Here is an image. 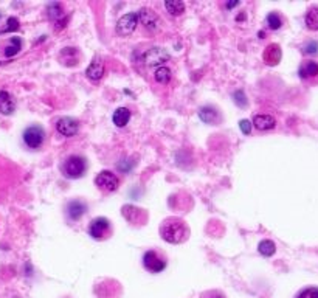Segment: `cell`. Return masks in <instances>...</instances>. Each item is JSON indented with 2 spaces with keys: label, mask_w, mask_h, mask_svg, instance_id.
Listing matches in <instances>:
<instances>
[{
  "label": "cell",
  "mask_w": 318,
  "mask_h": 298,
  "mask_svg": "<svg viewBox=\"0 0 318 298\" xmlns=\"http://www.w3.org/2000/svg\"><path fill=\"white\" fill-rule=\"evenodd\" d=\"M160 236L169 244H182L189 236L186 222L180 217H168L160 226Z\"/></svg>",
  "instance_id": "obj_1"
},
{
  "label": "cell",
  "mask_w": 318,
  "mask_h": 298,
  "mask_svg": "<svg viewBox=\"0 0 318 298\" xmlns=\"http://www.w3.org/2000/svg\"><path fill=\"white\" fill-rule=\"evenodd\" d=\"M87 169V163L86 159L81 156H70L65 159V162L62 163V172L64 176L68 179H80L83 177V174Z\"/></svg>",
  "instance_id": "obj_2"
},
{
  "label": "cell",
  "mask_w": 318,
  "mask_h": 298,
  "mask_svg": "<svg viewBox=\"0 0 318 298\" xmlns=\"http://www.w3.org/2000/svg\"><path fill=\"white\" fill-rule=\"evenodd\" d=\"M143 266L146 270H149L152 273H160L166 267V258L163 253L157 250H148L143 255Z\"/></svg>",
  "instance_id": "obj_3"
},
{
  "label": "cell",
  "mask_w": 318,
  "mask_h": 298,
  "mask_svg": "<svg viewBox=\"0 0 318 298\" xmlns=\"http://www.w3.org/2000/svg\"><path fill=\"white\" fill-rule=\"evenodd\" d=\"M110 232H112L110 222L106 217H95L89 226V235L98 241H103V239L109 238Z\"/></svg>",
  "instance_id": "obj_4"
},
{
  "label": "cell",
  "mask_w": 318,
  "mask_h": 298,
  "mask_svg": "<svg viewBox=\"0 0 318 298\" xmlns=\"http://www.w3.org/2000/svg\"><path fill=\"white\" fill-rule=\"evenodd\" d=\"M95 185L104 193H113L120 187V179L112 171H101L95 177Z\"/></svg>",
  "instance_id": "obj_5"
},
{
  "label": "cell",
  "mask_w": 318,
  "mask_h": 298,
  "mask_svg": "<svg viewBox=\"0 0 318 298\" xmlns=\"http://www.w3.org/2000/svg\"><path fill=\"white\" fill-rule=\"evenodd\" d=\"M171 59V55L166 52L165 48H160V47H152L149 48L148 52L144 53L143 56V61L144 64L148 65V67H163L162 64L168 62Z\"/></svg>",
  "instance_id": "obj_6"
},
{
  "label": "cell",
  "mask_w": 318,
  "mask_h": 298,
  "mask_svg": "<svg viewBox=\"0 0 318 298\" xmlns=\"http://www.w3.org/2000/svg\"><path fill=\"white\" fill-rule=\"evenodd\" d=\"M56 131L62 137H75L80 131V121L71 117H62L56 121Z\"/></svg>",
  "instance_id": "obj_7"
},
{
  "label": "cell",
  "mask_w": 318,
  "mask_h": 298,
  "mask_svg": "<svg viewBox=\"0 0 318 298\" xmlns=\"http://www.w3.org/2000/svg\"><path fill=\"white\" fill-rule=\"evenodd\" d=\"M138 23L137 13H128L116 22V34L118 36H129L135 31Z\"/></svg>",
  "instance_id": "obj_8"
},
{
  "label": "cell",
  "mask_w": 318,
  "mask_h": 298,
  "mask_svg": "<svg viewBox=\"0 0 318 298\" xmlns=\"http://www.w3.org/2000/svg\"><path fill=\"white\" fill-rule=\"evenodd\" d=\"M45 131L41 126H30L23 132V143L31 149H37L44 144Z\"/></svg>",
  "instance_id": "obj_9"
},
{
  "label": "cell",
  "mask_w": 318,
  "mask_h": 298,
  "mask_svg": "<svg viewBox=\"0 0 318 298\" xmlns=\"http://www.w3.org/2000/svg\"><path fill=\"white\" fill-rule=\"evenodd\" d=\"M138 20L141 25L149 31H157L160 28V17L151 8H141L138 13Z\"/></svg>",
  "instance_id": "obj_10"
},
{
  "label": "cell",
  "mask_w": 318,
  "mask_h": 298,
  "mask_svg": "<svg viewBox=\"0 0 318 298\" xmlns=\"http://www.w3.org/2000/svg\"><path fill=\"white\" fill-rule=\"evenodd\" d=\"M253 126L258 131H270V129H273L276 126V120H275V117L267 115V114L256 115L253 118Z\"/></svg>",
  "instance_id": "obj_11"
},
{
  "label": "cell",
  "mask_w": 318,
  "mask_h": 298,
  "mask_svg": "<svg viewBox=\"0 0 318 298\" xmlns=\"http://www.w3.org/2000/svg\"><path fill=\"white\" fill-rule=\"evenodd\" d=\"M16 110V101L10 92L2 90L0 92V114L2 115H11Z\"/></svg>",
  "instance_id": "obj_12"
},
{
  "label": "cell",
  "mask_w": 318,
  "mask_h": 298,
  "mask_svg": "<svg viewBox=\"0 0 318 298\" xmlns=\"http://www.w3.org/2000/svg\"><path fill=\"white\" fill-rule=\"evenodd\" d=\"M199 118L207 124H216L221 120V115H219V110L214 106H204L199 110Z\"/></svg>",
  "instance_id": "obj_13"
},
{
  "label": "cell",
  "mask_w": 318,
  "mask_h": 298,
  "mask_svg": "<svg viewBox=\"0 0 318 298\" xmlns=\"http://www.w3.org/2000/svg\"><path fill=\"white\" fill-rule=\"evenodd\" d=\"M86 210H87V205L84 202H81V201H71L67 205V214H68V217L71 220L81 219V216L86 213Z\"/></svg>",
  "instance_id": "obj_14"
},
{
  "label": "cell",
  "mask_w": 318,
  "mask_h": 298,
  "mask_svg": "<svg viewBox=\"0 0 318 298\" xmlns=\"http://www.w3.org/2000/svg\"><path fill=\"white\" fill-rule=\"evenodd\" d=\"M264 61L268 64V65H275L281 61V48L278 44H272V45H268L265 48V52H264Z\"/></svg>",
  "instance_id": "obj_15"
},
{
  "label": "cell",
  "mask_w": 318,
  "mask_h": 298,
  "mask_svg": "<svg viewBox=\"0 0 318 298\" xmlns=\"http://www.w3.org/2000/svg\"><path fill=\"white\" fill-rule=\"evenodd\" d=\"M86 77L92 81H100L104 77V64L101 61H93L86 70Z\"/></svg>",
  "instance_id": "obj_16"
},
{
  "label": "cell",
  "mask_w": 318,
  "mask_h": 298,
  "mask_svg": "<svg viewBox=\"0 0 318 298\" xmlns=\"http://www.w3.org/2000/svg\"><path fill=\"white\" fill-rule=\"evenodd\" d=\"M112 121H113V124L116 128H125L126 124L131 121V110L128 107H118L113 112Z\"/></svg>",
  "instance_id": "obj_17"
},
{
  "label": "cell",
  "mask_w": 318,
  "mask_h": 298,
  "mask_svg": "<svg viewBox=\"0 0 318 298\" xmlns=\"http://www.w3.org/2000/svg\"><path fill=\"white\" fill-rule=\"evenodd\" d=\"M300 77L303 80H312L318 77V64L313 61H306L300 67Z\"/></svg>",
  "instance_id": "obj_18"
},
{
  "label": "cell",
  "mask_w": 318,
  "mask_h": 298,
  "mask_svg": "<svg viewBox=\"0 0 318 298\" xmlns=\"http://www.w3.org/2000/svg\"><path fill=\"white\" fill-rule=\"evenodd\" d=\"M165 7H166L168 13L173 16H182L185 13V4L180 2V0H166Z\"/></svg>",
  "instance_id": "obj_19"
},
{
  "label": "cell",
  "mask_w": 318,
  "mask_h": 298,
  "mask_svg": "<svg viewBox=\"0 0 318 298\" xmlns=\"http://www.w3.org/2000/svg\"><path fill=\"white\" fill-rule=\"evenodd\" d=\"M306 25H307V28L312 30V31H318V8L313 7L310 8L307 13H306Z\"/></svg>",
  "instance_id": "obj_20"
},
{
  "label": "cell",
  "mask_w": 318,
  "mask_h": 298,
  "mask_svg": "<svg viewBox=\"0 0 318 298\" xmlns=\"http://www.w3.org/2000/svg\"><path fill=\"white\" fill-rule=\"evenodd\" d=\"M173 78V74H171V70L168 67H158L155 71H154V80L158 83V84H168Z\"/></svg>",
  "instance_id": "obj_21"
},
{
  "label": "cell",
  "mask_w": 318,
  "mask_h": 298,
  "mask_svg": "<svg viewBox=\"0 0 318 298\" xmlns=\"http://www.w3.org/2000/svg\"><path fill=\"white\" fill-rule=\"evenodd\" d=\"M258 250H259V253H261L262 256H272V255L275 253V250H276V247H275V244H273L272 241L264 239V241L259 242Z\"/></svg>",
  "instance_id": "obj_22"
},
{
  "label": "cell",
  "mask_w": 318,
  "mask_h": 298,
  "mask_svg": "<svg viewBox=\"0 0 318 298\" xmlns=\"http://www.w3.org/2000/svg\"><path fill=\"white\" fill-rule=\"evenodd\" d=\"M20 48H22V41L19 38H11L10 45L5 48V56L7 58H11V56L17 55L20 52Z\"/></svg>",
  "instance_id": "obj_23"
},
{
  "label": "cell",
  "mask_w": 318,
  "mask_h": 298,
  "mask_svg": "<svg viewBox=\"0 0 318 298\" xmlns=\"http://www.w3.org/2000/svg\"><path fill=\"white\" fill-rule=\"evenodd\" d=\"M47 13H48V17H50L52 20H56V19L62 17V14H64V7H62L61 4H58V2L50 4V5L47 7Z\"/></svg>",
  "instance_id": "obj_24"
},
{
  "label": "cell",
  "mask_w": 318,
  "mask_h": 298,
  "mask_svg": "<svg viewBox=\"0 0 318 298\" xmlns=\"http://www.w3.org/2000/svg\"><path fill=\"white\" fill-rule=\"evenodd\" d=\"M267 25H268V28H272V30H280L283 25L281 16L278 13H270L267 16Z\"/></svg>",
  "instance_id": "obj_25"
},
{
  "label": "cell",
  "mask_w": 318,
  "mask_h": 298,
  "mask_svg": "<svg viewBox=\"0 0 318 298\" xmlns=\"http://www.w3.org/2000/svg\"><path fill=\"white\" fill-rule=\"evenodd\" d=\"M233 98H234V103L239 106V107H246L247 106V99H246V95H244L242 90H237L233 93Z\"/></svg>",
  "instance_id": "obj_26"
},
{
  "label": "cell",
  "mask_w": 318,
  "mask_h": 298,
  "mask_svg": "<svg viewBox=\"0 0 318 298\" xmlns=\"http://www.w3.org/2000/svg\"><path fill=\"white\" fill-rule=\"evenodd\" d=\"M298 298H318V289L316 287H309L306 290H303Z\"/></svg>",
  "instance_id": "obj_27"
},
{
  "label": "cell",
  "mask_w": 318,
  "mask_h": 298,
  "mask_svg": "<svg viewBox=\"0 0 318 298\" xmlns=\"http://www.w3.org/2000/svg\"><path fill=\"white\" fill-rule=\"evenodd\" d=\"M303 50H304V53H307V55H315V53H318V42L312 41V42L306 44Z\"/></svg>",
  "instance_id": "obj_28"
},
{
  "label": "cell",
  "mask_w": 318,
  "mask_h": 298,
  "mask_svg": "<svg viewBox=\"0 0 318 298\" xmlns=\"http://www.w3.org/2000/svg\"><path fill=\"white\" fill-rule=\"evenodd\" d=\"M239 128H241V131H242V134H250L252 132V123L249 121V120H241L239 121Z\"/></svg>",
  "instance_id": "obj_29"
},
{
  "label": "cell",
  "mask_w": 318,
  "mask_h": 298,
  "mask_svg": "<svg viewBox=\"0 0 318 298\" xmlns=\"http://www.w3.org/2000/svg\"><path fill=\"white\" fill-rule=\"evenodd\" d=\"M17 28H19V20L14 19V17H10V19H8V27H7L5 31H14V30H17Z\"/></svg>",
  "instance_id": "obj_30"
},
{
  "label": "cell",
  "mask_w": 318,
  "mask_h": 298,
  "mask_svg": "<svg viewBox=\"0 0 318 298\" xmlns=\"http://www.w3.org/2000/svg\"><path fill=\"white\" fill-rule=\"evenodd\" d=\"M202 298H224V295L219 290H211V292H207Z\"/></svg>",
  "instance_id": "obj_31"
},
{
  "label": "cell",
  "mask_w": 318,
  "mask_h": 298,
  "mask_svg": "<svg viewBox=\"0 0 318 298\" xmlns=\"http://www.w3.org/2000/svg\"><path fill=\"white\" fill-rule=\"evenodd\" d=\"M236 5H237V2H231V4H228L227 7H228V8H231V7H236Z\"/></svg>",
  "instance_id": "obj_32"
}]
</instances>
